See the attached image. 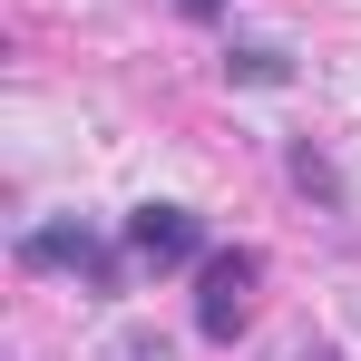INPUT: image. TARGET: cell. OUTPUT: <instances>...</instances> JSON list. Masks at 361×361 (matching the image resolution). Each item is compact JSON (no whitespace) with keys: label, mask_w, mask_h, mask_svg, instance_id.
Returning <instances> with one entry per match:
<instances>
[{"label":"cell","mask_w":361,"mask_h":361,"mask_svg":"<svg viewBox=\"0 0 361 361\" xmlns=\"http://www.w3.org/2000/svg\"><path fill=\"white\" fill-rule=\"evenodd\" d=\"M244 312H254V254H205V293H195L205 342H235Z\"/></svg>","instance_id":"obj_1"},{"label":"cell","mask_w":361,"mask_h":361,"mask_svg":"<svg viewBox=\"0 0 361 361\" xmlns=\"http://www.w3.org/2000/svg\"><path fill=\"white\" fill-rule=\"evenodd\" d=\"M20 264H68V274H88L98 293H118V254L88 235V225H30V235H20Z\"/></svg>","instance_id":"obj_2"},{"label":"cell","mask_w":361,"mask_h":361,"mask_svg":"<svg viewBox=\"0 0 361 361\" xmlns=\"http://www.w3.org/2000/svg\"><path fill=\"white\" fill-rule=\"evenodd\" d=\"M127 254L157 264V274H166V264H195V254H205V225H195L185 205H137V215H127Z\"/></svg>","instance_id":"obj_3"},{"label":"cell","mask_w":361,"mask_h":361,"mask_svg":"<svg viewBox=\"0 0 361 361\" xmlns=\"http://www.w3.org/2000/svg\"><path fill=\"white\" fill-rule=\"evenodd\" d=\"M225 68H235L244 88H283V78H293V68H283V49H235Z\"/></svg>","instance_id":"obj_4"},{"label":"cell","mask_w":361,"mask_h":361,"mask_svg":"<svg viewBox=\"0 0 361 361\" xmlns=\"http://www.w3.org/2000/svg\"><path fill=\"white\" fill-rule=\"evenodd\" d=\"M293 176L312 185V195H322V205H332V195H342V185H332V166H322V157H312V147H293Z\"/></svg>","instance_id":"obj_5"},{"label":"cell","mask_w":361,"mask_h":361,"mask_svg":"<svg viewBox=\"0 0 361 361\" xmlns=\"http://www.w3.org/2000/svg\"><path fill=\"white\" fill-rule=\"evenodd\" d=\"M118 361H176V352H166L157 332H137V342H118Z\"/></svg>","instance_id":"obj_6"},{"label":"cell","mask_w":361,"mask_h":361,"mask_svg":"<svg viewBox=\"0 0 361 361\" xmlns=\"http://www.w3.org/2000/svg\"><path fill=\"white\" fill-rule=\"evenodd\" d=\"M185 10H195V20H215V10H225V0H185Z\"/></svg>","instance_id":"obj_7"}]
</instances>
